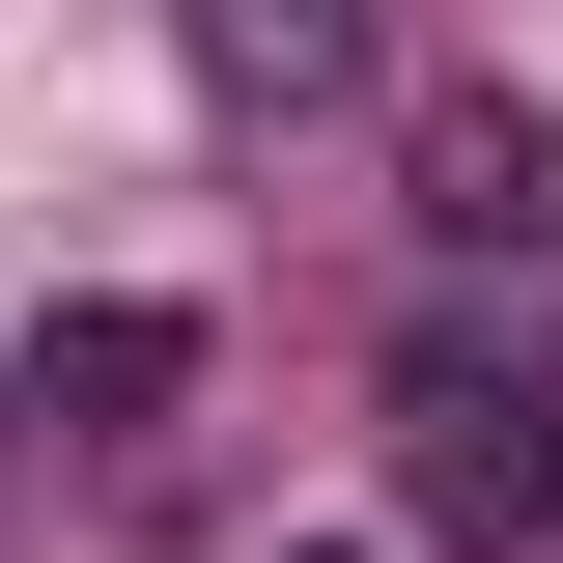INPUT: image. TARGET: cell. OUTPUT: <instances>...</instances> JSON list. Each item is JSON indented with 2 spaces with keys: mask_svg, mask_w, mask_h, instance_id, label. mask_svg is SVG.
I'll use <instances>...</instances> for the list:
<instances>
[{
  "mask_svg": "<svg viewBox=\"0 0 563 563\" xmlns=\"http://www.w3.org/2000/svg\"><path fill=\"white\" fill-rule=\"evenodd\" d=\"M169 395H198V310H169V282H85L57 339H29V422H57V451H141Z\"/></svg>",
  "mask_w": 563,
  "mask_h": 563,
  "instance_id": "3957f363",
  "label": "cell"
},
{
  "mask_svg": "<svg viewBox=\"0 0 563 563\" xmlns=\"http://www.w3.org/2000/svg\"><path fill=\"white\" fill-rule=\"evenodd\" d=\"M366 422H395V507L422 536H479V563L563 536V339L536 310H422V339L366 366Z\"/></svg>",
  "mask_w": 563,
  "mask_h": 563,
  "instance_id": "6da1fadb",
  "label": "cell"
},
{
  "mask_svg": "<svg viewBox=\"0 0 563 563\" xmlns=\"http://www.w3.org/2000/svg\"><path fill=\"white\" fill-rule=\"evenodd\" d=\"M395 198H422L451 282H563V113H536V85H451V113L395 141Z\"/></svg>",
  "mask_w": 563,
  "mask_h": 563,
  "instance_id": "7a4b0ae2",
  "label": "cell"
},
{
  "mask_svg": "<svg viewBox=\"0 0 563 563\" xmlns=\"http://www.w3.org/2000/svg\"><path fill=\"white\" fill-rule=\"evenodd\" d=\"M282 563H366V536H282Z\"/></svg>",
  "mask_w": 563,
  "mask_h": 563,
  "instance_id": "5b68a950",
  "label": "cell"
},
{
  "mask_svg": "<svg viewBox=\"0 0 563 563\" xmlns=\"http://www.w3.org/2000/svg\"><path fill=\"white\" fill-rule=\"evenodd\" d=\"M198 85L225 113H366L395 85V0H198Z\"/></svg>",
  "mask_w": 563,
  "mask_h": 563,
  "instance_id": "277c9868",
  "label": "cell"
},
{
  "mask_svg": "<svg viewBox=\"0 0 563 563\" xmlns=\"http://www.w3.org/2000/svg\"><path fill=\"white\" fill-rule=\"evenodd\" d=\"M0 422H29V366H0Z\"/></svg>",
  "mask_w": 563,
  "mask_h": 563,
  "instance_id": "8992f818",
  "label": "cell"
}]
</instances>
